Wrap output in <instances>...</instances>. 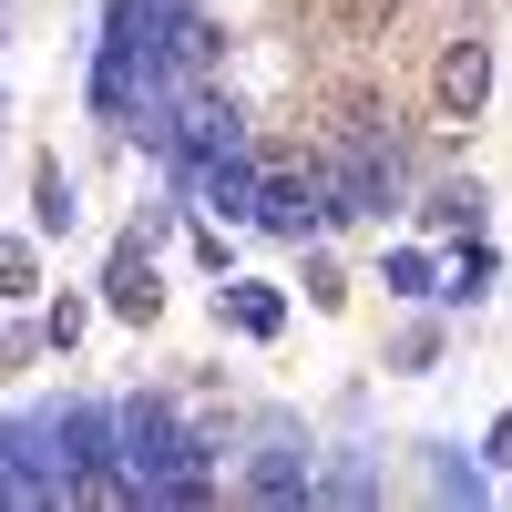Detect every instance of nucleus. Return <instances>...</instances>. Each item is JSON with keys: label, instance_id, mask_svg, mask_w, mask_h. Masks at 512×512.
I'll return each mask as SVG.
<instances>
[{"label": "nucleus", "instance_id": "f257e3e1", "mask_svg": "<svg viewBox=\"0 0 512 512\" xmlns=\"http://www.w3.org/2000/svg\"><path fill=\"white\" fill-rule=\"evenodd\" d=\"M113 482L144 502H195L205 492V441L175 420V400H123L113 410Z\"/></svg>", "mask_w": 512, "mask_h": 512}, {"label": "nucleus", "instance_id": "f03ea898", "mask_svg": "<svg viewBox=\"0 0 512 512\" xmlns=\"http://www.w3.org/2000/svg\"><path fill=\"white\" fill-rule=\"evenodd\" d=\"M318 185H328V216H390V195H400V154H390V144H349Z\"/></svg>", "mask_w": 512, "mask_h": 512}, {"label": "nucleus", "instance_id": "7ed1b4c3", "mask_svg": "<svg viewBox=\"0 0 512 512\" xmlns=\"http://www.w3.org/2000/svg\"><path fill=\"white\" fill-rule=\"evenodd\" d=\"M256 226H277V236H308L328 216V185L318 175H256V205H246Z\"/></svg>", "mask_w": 512, "mask_h": 512}, {"label": "nucleus", "instance_id": "20e7f679", "mask_svg": "<svg viewBox=\"0 0 512 512\" xmlns=\"http://www.w3.org/2000/svg\"><path fill=\"white\" fill-rule=\"evenodd\" d=\"M185 185H195L205 216H246V205H256V164H246V144H226V154L185 164Z\"/></svg>", "mask_w": 512, "mask_h": 512}, {"label": "nucleus", "instance_id": "39448f33", "mask_svg": "<svg viewBox=\"0 0 512 512\" xmlns=\"http://www.w3.org/2000/svg\"><path fill=\"white\" fill-rule=\"evenodd\" d=\"M246 492L256 502H297V492H318V461L297 451V441H267V451L246 461Z\"/></svg>", "mask_w": 512, "mask_h": 512}, {"label": "nucleus", "instance_id": "423d86ee", "mask_svg": "<svg viewBox=\"0 0 512 512\" xmlns=\"http://www.w3.org/2000/svg\"><path fill=\"white\" fill-rule=\"evenodd\" d=\"M113 308H123V318H144V308H154V256H144V236L113 256Z\"/></svg>", "mask_w": 512, "mask_h": 512}, {"label": "nucleus", "instance_id": "0eeeda50", "mask_svg": "<svg viewBox=\"0 0 512 512\" xmlns=\"http://www.w3.org/2000/svg\"><path fill=\"white\" fill-rule=\"evenodd\" d=\"M482 82H492L482 52H451V62H441V113H472V103H482Z\"/></svg>", "mask_w": 512, "mask_h": 512}, {"label": "nucleus", "instance_id": "6e6552de", "mask_svg": "<svg viewBox=\"0 0 512 512\" xmlns=\"http://www.w3.org/2000/svg\"><path fill=\"white\" fill-rule=\"evenodd\" d=\"M277 318H287V308H277V287H236V328H246V338H267Z\"/></svg>", "mask_w": 512, "mask_h": 512}, {"label": "nucleus", "instance_id": "1a4fd4ad", "mask_svg": "<svg viewBox=\"0 0 512 512\" xmlns=\"http://www.w3.org/2000/svg\"><path fill=\"white\" fill-rule=\"evenodd\" d=\"M41 226H52V236L72 226V185H62V164H41Z\"/></svg>", "mask_w": 512, "mask_h": 512}]
</instances>
